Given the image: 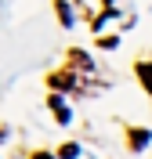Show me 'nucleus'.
<instances>
[{"label":"nucleus","mask_w":152,"mask_h":159,"mask_svg":"<svg viewBox=\"0 0 152 159\" xmlns=\"http://www.w3.org/2000/svg\"><path fill=\"white\" fill-rule=\"evenodd\" d=\"M80 156V148H76V145H65V148H62V159H76Z\"/></svg>","instance_id":"nucleus-4"},{"label":"nucleus","mask_w":152,"mask_h":159,"mask_svg":"<svg viewBox=\"0 0 152 159\" xmlns=\"http://www.w3.org/2000/svg\"><path fill=\"white\" fill-rule=\"evenodd\" d=\"M51 105H54V112H58V119H62V123H65V119H69V109H65V105H62L58 98H51Z\"/></svg>","instance_id":"nucleus-3"},{"label":"nucleus","mask_w":152,"mask_h":159,"mask_svg":"<svg viewBox=\"0 0 152 159\" xmlns=\"http://www.w3.org/2000/svg\"><path fill=\"white\" fill-rule=\"evenodd\" d=\"M33 159H51V156H47V152H36V156H33Z\"/></svg>","instance_id":"nucleus-5"},{"label":"nucleus","mask_w":152,"mask_h":159,"mask_svg":"<svg viewBox=\"0 0 152 159\" xmlns=\"http://www.w3.org/2000/svg\"><path fill=\"white\" fill-rule=\"evenodd\" d=\"M138 76H141V83L149 87V94H152V65L145 61V65H138Z\"/></svg>","instance_id":"nucleus-1"},{"label":"nucleus","mask_w":152,"mask_h":159,"mask_svg":"<svg viewBox=\"0 0 152 159\" xmlns=\"http://www.w3.org/2000/svg\"><path fill=\"white\" fill-rule=\"evenodd\" d=\"M131 145H134V148H145V145H149V134H145V130L131 134Z\"/></svg>","instance_id":"nucleus-2"}]
</instances>
